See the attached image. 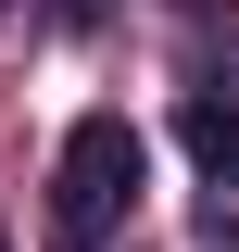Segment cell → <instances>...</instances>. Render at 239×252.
<instances>
[{"label": "cell", "instance_id": "1", "mask_svg": "<svg viewBox=\"0 0 239 252\" xmlns=\"http://www.w3.org/2000/svg\"><path fill=\"white\" fill-rule=\"evenodd\" d=\"M139 177H151L139 126L126 114H76V139H63V164H51V252H101L139 215Z\"/></svg>", "mask_w": 239, "mask_h": 252}, {"label": "cell", "instance_id": "2", "mask_svg": "<svg viewBox=\"0 0 239 252\" xmlns=\"http://www.w3.org/2000/svg\"><path fill=\"white\" fill-rule=\"evenodd\" d=\"M177 139H189V164H202L214 189H239V101H214V89H202V101L177 114Z\"/></svg>", "mask_w": 239, "mask_h": 252}]
</instances>
